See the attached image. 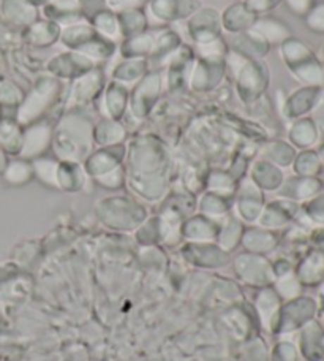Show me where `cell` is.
<instances>
[{"instance_id": "cell-1", "label": "cell", "mask_w": 324, "mask_h": 361, "mask_svg": "<svg viewBox=\"0 0 324 361\" xmlns=\"http://www.w3.org/2000/svg\"><path fill=\"white\" fill-rule=\"evenodd\" d=\"M316 135H318V130L312 121H302L299 126L296 127V141L301 146H310L312 143H315Z\"/></svg>"}, {"instance_id": "cell-2", "label": "cell", "mask_w": 324, "mask_h": 361, "mask_svg": "<svg viewBox=\"0 0 324 361\" xmlns=\"http://www.w3.org/2000/svg\"><path fill=\"white\" fill-rule=\"evenodd\" d=\"M307 25L312 30L324 34V4L315 6V8L309 11Z\"/></svg>"}, {"instance_id": "cell-3", "label": "cell", "mask_w": 324, "mask_h": 361, "mask_svg": "<svg viewBox=\"0 0 324 361\" xmlns=\"http://www.w3.org/2000/svg\"><path fill=\"white\" fill-rule=\"evenodd\" d=\"M313 119L316 130L321 133V137H324V89H321L318 100L313 106Z\"/></svg>"}, {"instance_id": "cell-4", "label": "cell", "mask_w": 324, "mask_h": 361, "mask_svg": "<svg viewBox=\"0 0 324 361\" xmlns=\"http://www.w3.org/2000/svg\"><path fill=\"white\" fill-rule=\"evenodd\" d=\"M320 156H321V159L324 160V146L321 147V152H320Z\"/></svg>"}, {"instance_id": "cell-5", "label": "cell", "mask_w": 324, "mask_h": 361, "mask_svg": "<svg viewBox=\"0 0 324 361\" xmlns=\"http://www.w3.org/2000/svg\"><path fill=\"white\" fill-rule=\"evenodd\" d=\"M323 179H324V170H323Z\"/></svg>"}]
</instances>
